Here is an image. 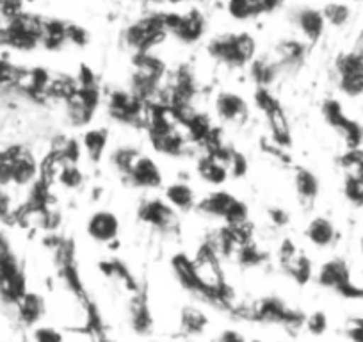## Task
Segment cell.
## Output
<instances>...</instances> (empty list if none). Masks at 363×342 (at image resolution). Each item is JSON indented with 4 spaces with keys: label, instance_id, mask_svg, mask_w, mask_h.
I'll return each mask as SVG.
<instances>
[{
    "label": "cell",
    "instance_id": "obj_23",
    "mask_svg": "<svg viewBox=\"0 0 363 342\" xmlns=\"http://www.w3.org/2000/svg\"><path fill=\"white\" fill-rule=\"evenodd\" d=\"M292 182H294V191L298 200L303 205H306V207H310L320 193V182L315 173L305 166H296Z\"/></svg>",
    "mask_w": 363,
    "mask_h": 342
},
{
    "label": "cell",
    "instance_id": "obj_37",
    "mask_svg": "<svg viewBox=\"0 0 363 342\" xmlns=\"http://www.w3.org/2000/svg\"><path fill=\"white\" fill-rule=\"evenodd\" d=\"M303 326H306V330H308L312 335H323L324 331L328 330L326 312H323V310H317V312L306 316L305 324H303Z\"/></svg>",
    "mask_w": 363,
    "mask_h": 342
},
{
    "label": "cell",
    "instance_id": "obj_28",
    "mask_svg": "<svg viewBox=\"0 0 363 342\" xmlns=\"http://www.w3.org/2000/svg\"><path fill=\"white\" fill-rule=\"evenodd\" d=\"M68 22L61 18H52L45 16L43 20V36H41V47L47 50H61L68 45Z\"/></svg>",
    "mask_w": 363,
    "mask_h": 342
},
{
    "label": "cell",
    "instance_id": "obj_24",
    "mask_svg": "<svg viewBox=\"0 0 363 342\" xmlns=\"http://www.w3.org/2000/svg\"><path fill=\"white\" fill-rule=\"evenodd\" d=\"M15 307L20 323L26 324V326H36V324L43 319L45 312H47V305H45L43 296L30 291H27L26 294L15 303Z\"/></svg>",
    "mask_w": 363,
    "mask_h": 342
},
{
    "label": "cell",
    "instance_id": "obj_20",
    "mask_svg": "<svg viewBox=\"0 0 363 342\" xmlns=\"http://www.w3.org/2000/svg\"><path fill=\"white\" fill-rule=\"evenodd\" d=\"M128 314H130V326L135 333L148 335L152 331L153 316L145 289H139L134 292V298L130 299V307H128Z\"/></svg>",
    "mask_w": 363,
    "mask_h": 342
},
{
    "label": "cell",
    "instance_id": "obj_18",
    "mask_svg": "<svg viewBox=\"0 0 363 342\" xmlns=\"http://www.w3.org/2000/svg\"><path fill=\"white\" fill-rule=\"evenodd\" d=\"M310 45L305 40H298V38H287L281 40L274 48V61L280 66L281 73L285 72H296L301 68L305 62L306 55H308Z\"/></svg>",
    "mask_w": 363,
    "mask_h": 342
},
{
    "label": "cell",
    "instance_id": "obj_12",
    "mask_svg": "<svg viewBox=\"0 0 363 342\" xmlns=\"http://www.w3.org/2000/svg\"><path fill=\"white\" fill-rule=\"evenodd\" d=\"M139 221L162 233H173L178 228V212L164 198H146L138 207Z\"/></svg>",
    "mask_w": 363,
    "mask_h": 342
},
{
    "label": "cell",
    "instance_id": "obj_40",
    "mask_svg": "<svg viewBox=\"0 0 363 342\" xmlns=\"http://www.w3.org/2000/svg\"><path fill=\"white\" fill-rule=\"evenodd\" d=\"M267 219L272 226L285 228L291 223V214H289L287 209L280 207V205H272V207L267 209Z\"/></svg>",
    "mask_w": 363,
    "mask_h": 342
},
{
    "label": "cell",
    "instance_id": "obj_19",
    "mask_svg": "<svg viewBox=\"0 0 363 342\" xmlns=\"http://www.w3.org/2000/svg\"><path fill=\"white\" fill-rule=\"evenodd\" d=\"M171 271H173V277L177 278V282L180 284L182 289H186L191 294L198 296L200 298V282H198L196 273H194V264L193 257H189L187 253L180 251V253H174L169 260Z\"/></svg>",
    "mask_w": 363,
    "mask_h": 342
},
{
    "label": "cell",
    "instance_id": "obj_8",
    "mask_svg": "<svg viewBox=\"0 0 363 342\" xmlns=\"http://www.w3.org/2000/svg\"><path fill=\"white\" fill-rule=\"evenodd\" d=\"M166 26L169 36L184 45H194L207 34L208 20L198 8H191L186 13L166 11Z\"/></svg>",
    "mask_w": 363,
    "mask_h": 342
},
{
    "label": "cell",
    "instance_id": "obj_32",
    "mask_svg": "<svg viewBox=\"0 0 363 342\" xmlns=\"http://www.w3.org/2000/svg\"><path fill=\"white\" fill-rule=\"evenodd\" d=\"M141 155V150L134 145H120L111 152L109 162L111 166L116 170V173H120L121 179L128 173L130 166L134 164V160Z\"/></svg>",
    "mask_w": 363,
    "mask_h": 342
},
{
    "label": "cell",
    "instance_id": "obj_2",
    "mask_svg": "<svg viewBox=\"0 0 363 342\" xmlns=\"http://www.w3.org/2000/svg\"><path fill=\"white\" fill-rule=\"evenodd\" d=\"M167 36L169 33L166 26V11H155L128 23L121 33V41L134 54H145L153 52V48L164 43Z\"/></svg>",
    "mask_w": 363,
    "mask_h": 342
},
{
    "label": "cell",
    "instance_id": "obj_13",
    "mask_svg": "<svg viewBox=\"0 0 363 342\" xmlns=\"http://www.w3.org/2000/svg\"><path fill=\"white\" fill-rule=\"evenodd\" d=\"M289 20L310 47L323 40L324 31H326V20H324L320 9L312 8V6H298V8L291 9Z\"/></svg>",
    "mask_w": 363,
    "mask_h": 342
},
{
    "label": "cell",
    "instance_id": "obj_27",
    "mask_svg": "<svg viewBox=\"0 0 363 342\" xmlns=\"http://www.w3.org/2000/svg\"><path fill=\"white\" fill-rule=\"evenodd\" d=\"M80 146H82L87 159L93 160V162H100L107 146H109V131L106 127L87 128L80 139Z\"/></svg>",
    "mask_w": 363,
    "mask_h": 342
},
{
    "label": "cell",
    "instance_id": "obj_31",
    "mask_svg": "<svg viewBox=\"0 0 363 342\" xmlns=\"http://www.w3.org/2000/svg\"><path fill=\"white\" fill-rule=\"evenodd\" d=\"M208 324V317L196 307H184L180 312V330L186 335L203 333Z\"/></svg>",
    "mask_w": 363,
    "mask_h": 342
},
{
    "label": "cell",
    "instance_id": "obj_25",
    "mask_svg": "<svg viewBox=\"0 0 363 342\" xmlns=\"http://www.w3.org/2000/svg\"><path fill=\"white\" fill-rule=\"evenodd\" d=\"M196 173L203 182L216 187L223 186L230 179V171L226 164L207 152L201 153L196 159Z\"/></svg>",
    "mask_w": 363,
    "mask_h": 342
},
{
    "label": "cell",
    "instance_id": "obj_11",
    "mask_svg": "<svg viewBox=\"0 0 363 342\" xmlns=\"http://www.w3.org/2000/svg\"><path fill=\"white\" fill-rule=\"evenodd\" d=\"M4 152L9 157V162H11L13 187L29 189L33 184H36L40 180L41 167L30 150H27L26 146L15 145L6 148Z\"/></svg>",
    "mask_w": 363,
    "mask_h": 342
},
{
    "label": "cell",
    "instance_id": "obj_14",
    "mask_svg": "<svg viewBox=\"0 0 363 342\" xmlns=\"http://www.w3.org/2000/svg\"><path fill=\"white\" fill-rule=\"evenodd\" d=\"M123 182L135 189H159L164 184V175L155 159L141 153L123 177Z\"/></svg>",
    "mask_w": 363,
    "mask_h": 342
},
{
    "label": "cell",
    "instance_id": "obj_9",
    "mask_svg": "<svg viewBox=\"0 0 363 342\" xmlns=\"http://www.w3.org/2000/svg\"><path fill=\"white\" fill-rule=\"evenodd\" d=\"M323 118L345 141L347 148H363V127L344 111L342 104L335 99L324 100Z\"/></svg>",
    "mask_w": 363,
    "mask_h": 342
},
{
    "label": "cell",
    "instance_id": "obj_43",
    "mask_svg": "<svg viewBox=\"0 0 363 342\" xmlns=\"http://www.w3.org/2000/svg\"><path fill=\"white\" fill-rule=\"evenodd\" d=\"M265 2V11H267V15H271V13H274L277 9L281 8V4H284L285 0H264Z\"/></svg>",
    "mask_w": 363,
    "mask_h": 342
},
{
    "label": "cell",
    "instance_id": "obj_3",
    "mask_svg": "<svg viewBox=\"0 0 363 342\" xmlns=\"http://www.w3.org/2000/svg\"><path fill=\"white\" fill-rule=\"evenodd\" d=\"M196 212L211 219H219L223 225H242L250 221V207L230 191L214 189L196 202Z\"/></svg>",
    "mask_w": 363,
    "mask_h": 342
},
{
    "label": "cell",
    "instance_id": "obj_48",
    "mask_svg": "<svg viewBox=\"0 0 363 342\" xmlns=\"http://www.w3.org/2000/svg\"><path fill=\"white\" fill-rule=\"evenodd\" d=\"M194 2H207V0H194Z\"/></svg>",
    "mask_w": 363,
    "mask_h": 342
},
{
    "label": "cell",
    "instance_id": "obj_30",
    "mask_svg": "<svg viewBox=\"0 0 363 342\" xmlns=\"http://www.w3.org/2000/svg\"><path fill=\"white\" fill-rule=\"evenodd\" d=\"M237 264L240 267H246V270H251V267H260L262 264L267 260V253L255 243L253 239L247 241V243H242L233 253Z\"/></svg>",
    "mask_w": 363,
    "mask_h": 342
},
{
    "label": "cell",
    "instance_id": "obj_5",
    "mask_svg": "<svg viewBox=\"0 0 363 342\" xmlns=\"http://www.w3.org/2000/svg\"><path fill=\"white\" fill-rule=\"evenodd\" d=\"M239 316L257 323L284 324V326H303L306 319L305 314L291 309L284 299L274 296H265L255 302L250 309H240Z\"/></svg>",
    "mask_w": 363,
    "mask_h": 342
},
{
    "label": "cell",
    "instance_id": "obj_15",
    "mask_svg": "<svg viewBox=\"0 0 363 342\" xmlns=\"http://www.w3.org/2000/svg\"><path fill=\"white\" fill-rule=\"evenodd\" d=\"M278 259H280V264L281 267H284L285 273L291 278H294L299 285H305L306 282H310L313 273L312 260L306 257L305 251L298 250L291 239H285L284 243L280 244Z\"/></svg>",
    "mask_w": 363,
    "mask_h": 342
},
{
    "label": "cell",
    "instance_id": "obj_26",
    "mask_svg": "<svg viewBox=\"0 0 363 342\" xmlns=\"http://www.w3.org/2000/svg\"><path fill=\"white\" fill-rule=\"evenodd\" d=\"M164 200L171 205L177 212H191L196 209V193L193 187L184 180H177L166 186L164 189Z\"/></svg>",
    "mask_w": 363,
    "mask_h": 342
},
{
    "label": "cell",
    "instance_id": "obj_16",
    "mask_svg": "<svg viewBox=\"0 0 363 342\" xmlns=\"http://www.w3.org/2000/svg\"><path fill=\"white\" fill-rule=\"evenodd\" d=\"M120 218L113 211H95L86 223V233L99 244L118 243L120 236Z\"/></svg>",
    "mask_w": 363,
    "mask_h": 342
},
{
    "label": "cell",
    "instance_id": "obj_34",
    "mask_svg": "<svg viewBox=\"0 0 363 342\" xmlns=\"http://www.w3.org/2000/svg\"><path fill=\"white\" fill-rule=\"evenodd\" d=\"M337 86L347 99H363V72L337 75Z\"/></svg>",
    "mask_w": 363,
    "mask_h": 342
},
{
    "label": "cell",
    "instance_id": "obj_45",
    "mask_svg": "<svg viewBox=\"0 0 363 342\" xmlns=\"http://www.w3.org/2000/svg\"><path fill=\"white\" fill-rule=\"evenodd\" d=\"M352 50L363 54V29H362V33L358 34V38H356V45H354V48H352Z\"/></svg>",
    "mask_w": 363,
    "mask_h": 342
},
{
    "label": "cell",
    "instance_id": "obj_46",
    "mask_svg": "<svg viewBox=\"0 0 363 342\" xmlns=\"http://www.w3.org/2000/svg\"><path fill=\"white\" fill-rule=\"evenodd\" d=\"M96 342H114V341H111V338H107V337H99L96 338Z\"/></svg>",
    "mask_w": 363,
    "mask_h": 342
},
{
    "label": "cell",
    "instance_id": "obj_41",
    "mask_svg": "<svg viewBox=\"0 0 363 342\" xmlns=\"http://www.w3.org/2000/svg\"><path fill=\"white\" fill-rule=\"evenodd\" d=\"M344 333L351 342H363V317H349L345 321Z\"/></svg>",
    "mask_w": 363,
    "mask_h": 342
},
{
    "label": "cell",
    "instance_id": "obj_29",
    "mask_svg": "<svg viewBox=\"0 0 363 342\" xmlns=\"http://www.w3.org/2000/svg\"><path fill=\"white\" fill-rule=\"evenodd\" d=\"M226 13L237 22H250L262 15H267L264 0H228Z\"/></svg>",
    "mask_w": 363,
    "mask_h": 342
},
{
    "label": "cell",
    "instance_id": "obj_1",
    "mask_svg": "<svg viewBox=\"0 0 363 342\" xmlns=\"http://www.w3.org/2000/svg\"><path fill=\"white\" fill-rule=\"evenodd\" d=\"M214 61L230 70H242L257 57V40L250 33H223L207 43Z\"/></svg>",
    "mask_w": 363,
    "mask_h": 342
},
{
    "label": "cell",
    "instance_id": "obj_42",
    "mask_svg": "<svg viewBox=\"0 0 363 342\" xmlns=\"http://www.w3.org/2000/svg\"><path fill=\"white\" fill-rule=\"evenodd\" d=\"M214 342H247V341L244 338L242 333H239V331L225 330V331H221L218 337H216Z\"/></svg>",
    "mask_w": 363,
    "mask_h": 342
},
{
    "label": "cell",
    "instance_id": "obj_33",
    "mask_svg": "<svg viewBox=\"0 0 363 342\" xmlns=\"http://www.w3.org/2000/svg\"><path fill=\"white\" fill-rule=\"evenodd\" d=\"M320 11H323L324 20H326V26L335 27V29H342L352 18L351 8L345 2H328Z\"/></svg>",
    "mask_w": 363,
    "mask_h": 342
},
{
    "label": "cell",
    "instance_id": "obj_4",
    "mask_svg": "<svg viewBox=\"0 0 363 342\" xmlns=\"http://www.w3.org/2000/svg\"><path fill=\"white\" fill-rule=\"evenodd\" d=\"M253 104L258 111L265 116L271 132V141L280 148H291L292 146V131L285 109L281 107L280 100L272 95L269 88H255Z\"/></svg>",
    "mask_w": 363,
    "mask_h": 342
},
{
    "label": "cell",
    "instance_id": "obj_44",
    "mask_svg": "<svg viewBox=\"0 0 363 342\" xmlns=\"http://www.w3.org/2000/svg\"><path fill=\"white\" fill-rule=\"evenodd\" d=\"M141 2H148V4H180L184 0H141Z\"/></svg>",
    "mask_w": 363,
    "mask_h": 342
},
{
    "label": "cell",
    "instance_id": "obj_35",
    "mask_svg": "<svg viewBox=\"0 0 363 342\" xmlns=\"http://www.w3.org/2000/svg\"><path fill=\"white\" fill-rule=\"evenodd\" d=\"M82 182L84 177L79 167H77V164L66 162L57 173V177H55V184H61L66 189H77V187L82 186Z\"/></svg>",
    "mask_w": 363,
    "mask_h": 342
},
{
    "label": "cell",
    "instance_id": "obj_22",
    "mask_svg": "<svg viewBox=\"0 0 363 342\" xmlns=\"http://www.w3.org/2000/svg\"><path fill=\"white\" fill-rule=\"evenodd\" d=\"M247 70H250V75L255 82V88L271 89L272 84L284 75L280 66H278V62L274 61L272 55L271 57H269V55H257V57L250 62Z\"/></svg>",
    "mask_w": 363,
    "mask_h": 342
},
{
    "label": "cell",
    "instance_id": "obj_6",
    "mask_svg": "<svg viewBox=\"0 0 363 342\" xmlns=\"http://www.w3.org/2000/svg\"><path fill=\"white\" fill-rule=\"evenodd\" d=\"M107 111L114 121L127 127H146L148 104L141 102L130 89L116 88L107 95Z\"/></svg>",
    "mask_w": 363,
    "mask_h": 342
},
{
    "label": "cell",
    "instance_id": "obj_49",
    "mask_svg": "<svg viewBox=\"0 0 363 342\" xmlns=\"http://www.w3.org/2000/svg\"><path fill=\"white\" fill-rule=\"evenodd\" d=\"M351 2H362V0H351Z\"/></svg>",
    "mask_w": 363,
    "mask_h": 342
},
{
    "label": "cell",
    "instance_id": "obj_21",
    "mask_svg": "<svg viewBox=\"0 0 363 342\" xmlns=\"http://www.w3.org/2000/svg\"><path fill=\"white\" fill-rule=\"evenodd\" d=\"M305 237L315 248H330L337 243L338 230L335 223L326 216H315L308 221L305 228Z\"/></svg>",
    "mask_w": 363,
    "mask_h": 342
},
{
    "label": "cell",
    "instance_id": "obj_47",
    "mask_svg": "<svg viewBox=\"0 0 363 342\" xmlns=\"http://www.w3.org/2000/svg\"><path fill=\"white\" fill-rule=\"evenodd\" d=\"M359 250H362V253H363V233H362V237H359Z\"/></svg>",
    "mask_w": 363,
    "mask_h": 342
},
{
    "label": "cell",
    "instance_id": "obj_7",
    "mask_svg": "<svg viewBox=\"0 0 363 342\" xmlns=\"http://www.w3.org/2000/svg\"><path fill=\"white\" fill-rule=\"evenodd\" d=\"M317 282L320 287L331 289L347 299H363V287L351 280V267L340 257L326 260L317 271Z\"/></svg>",
    "mask_w": 363,
    "mask_h": 342
},
{
    "label": "cell",
    "instance_id": "obj_39",
    "mask_svg": "<svg viewBox=\"0 0 363 342\" xmlns=\"http://www.w3.org/2000/svg\"><path fill=\"white\" fill-rule=\"evenodd\" d=\"M66 36H68V45H75V47H86L89 43V33H87L84 27L77 26V23L68 22V31H66Z\"/></svg>",
    "mask_w": 363,
    "mask_h": 342
},
{
    "label": "cell",
    "instance_id": "obj_36",
    "mask_svg": "<svg viewBox=\"0 0 363 342\" xmlns=\"http://www.w3.org/2000/svg\"><path fill=\"white\" fill-rule=\"evenodd\" d=\"M247 167H250V162H247L246 155L240 153L239 150H233L232 157L228 160L230 177H233V179H242L247 173Z\"/></svg>",
    "mask_w": 363,
    "mask_h": 342
},
{
    "label": "cell",
    "instance_id": "obj_50",
    "mask_svg": "<svg viewBox=\"0 0 363 342\" xmlns=\"http://www.w3.org/2000/svg\"><path fill=\"white\" fill-rule=\"evenodd\" d=\"M153 342H155V341H153Z\"/></svg>",
    "mask_w": 363,
    "mask_h": 342
},
{
    "label": "cell",
    "instance_id": "obj_38",
    "mask_svg": "<svg viewBox=\"0 0 363 342\" xmlns=\"http://www.w3.org/2000/svg\"><path fill=\"white\" fill-rule=\"evenodd\" d=\"M34 342H65V335L52 326H36L33 331Z\"/></svg>",
    "mask_w": 363,
    "mask_h": 342
},
{
    "label": "cell",
    "instance_id": "obj_10",
    "mask_svg": "<svg viewBox=\"0 0 363 342\" xmlns=\"http://www.w3.org/2000/svg\"><path fill=\"white\" fill-rule=\"evenodd\" d=\"M100 89L99 86L93 88H77L75 93L65 99L66 116L72 127H87L91 120L95 118V113L100 106Z\"/></svg>",
    "mask_w": 363,
    "mask_h": 342
},
{
    "label": "cell",
    "instance_id": "obj_17",
    "mask_svg": "<svg viewBox=\"0 0 363 342\" xmlns=\"http://www.w3.org/2000/svg\"><path fill=\"white\" fill-rule=\"evenodd\" d=\"M214 111L223 123L244 125L250 118V106L233 92H219L214 99Z\"/></svg>",
    "mask_w": 363,
    "mask_h": 342
}]
</instances>
